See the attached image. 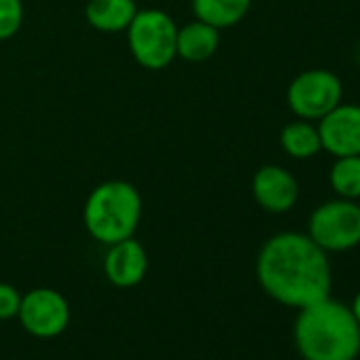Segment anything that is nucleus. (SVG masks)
Here are the masks:
<instances>
[{
  "mask_svg": "<svg viewBox=\"0 0 360 360\" xmlns=\"http://www.w3.org/2000/svg\"><path fill=\"white\" fill-rule=\"evenodd\" d=\"M257 280L276 303L303 309L330 297L333 269L328 255L307 233L280 231L257 255Z\"/></svg>",
  "mask_w": 360,
  "mask_h": 360,
  "instance_id": "obj_1",
  "label": "nucleus"
},
{
  "mask_svg": "<svg viewBox=\"0 0 360 360\" xmlns=\"http://www.w3.org/2000/svg\"><path fill=\"white\" fill-rule=\"evenodd\" d=\"M292 339L303 360H356L360 356V324L349 305L333 297L299 309Z\"/></svg>",
  "mask_w": 360,
  "mask_h": 360,
  "instance_id": "obj_2",
  "label": "nucleus"
},
{
  "mask_svg": "<svg viewBox=\"0 0 360 360\" xmlns=\"http://www.w3.org/2000/svg\"><path fill=\"white\" fill-rule=\"evenodd\" d=\"M142 221V195L127 180H104L83 204L87 233L104 246L134 238Z\"/></svg>",
  "mask_w": 360,
  "mask_h": 360,
  "instance_id": "obj_3",
  "label": "nucleus"
},
{
  "mask_svg": "<svg viewBox=\"0 0 360 360\" xmlns=\"http://www.w3.org/2000/svg\"><path fill=\"white\" fill-rule=\"evenodd\" d=\"M134 62L146 70H163L176 60L178 24L161 9H138L125 30Z\"/></svg>",
  "mask_w": 360,
  "mask_h": 360,
  "instance_id": "obj_4",
  "label": "nucleus"
},
{
  "mask_svg": "<svg viewBox=\"0 0 360 360\" xmlns=\"http://www.w3.org/2000/svg\"><path fill=\"white\" fill-rule=\"evenodd\" d=\"M326 255L347 252L360 244V208L354 200L335 198L316 206L305 231Z\"/></svg>",
  "mask_w": 360,
  "mask_h": 360,
  "instance_id": "obj_5",
  "label": "nucleus"
},
{
  "mask_svg": "<svg viewBox=\"0 0 360 360\" xmlns=\"http://www.w3.org/2000/svg\"><path fill=\"white\" fill-rule=\"evenodd\" d=\"M341 102L343 85L339 77L326 68H309L299 72L286 89V104L290 112L297 119L314 123Z\"/></svg>",
  "mask_w": 360,
  "mask_h": 360,
  "instance_id": "obj_6",
  "label": "nucleus"
},
{
  "mask_svg": "<svg viewBox=\"0 0 360 360\" xmlns=\"http://www.w3.org/2000/svg\"><path fill=\"white\" fill-rule=\"evenodd\" d=\"M26 333L37 339L60 337L70 324V303L53 288H32L22 295V305L18 314Z\"/></svg>",
  "mask_w": 360,
  "mask_h": 360,
  "instance_id": "obj_7",
  "label": "nucleus"
},
{
  "mask_svg": "<svg viewBox=\"0 0 360 360\" xmlns=\"http://www.w3.org/2000/svg\"><path fill=\"white\" fill-rule=\"evenodd\" d=\"M252 198L265 212L284 214L290 212L299 202V180L282 165H261L252 176Z\"/></svg>",
  "mask_w": 360,
  "mask_h": 360,
  "instance_id": "obj_8",
  "label": "nucleus"
},
{
  "mask_svg": "<svg viewBox=\"0 0 360 360\" xmlns=\"http://www.w3.org/2000/svg\"><path fill=\"white\" fill-rule=\"evenodd\" d=\"M322 150L333 157L360 155V104H337L316 121Z\"/></svg>",
  "mask_w": 360,
  "mask_h": 360,
  "instance_id": "obj_9",
  "label": "nucleus"
},
{
  "mask_svg": "<svg viewBox=\"0 0 360 360\" xmlns=\"http://www.w3.org/2000/svg\"><path fill=\"white\" fill-rule=\"evenodd\" d=\"M104 276L117 288L138 286L148 271V255L136 238H127L106 246Z\"/></svg>",
  "mask_w": 360,
  "mask_h": 360,
  "instance_id": "obj_10",
  "label": "nucleus"
},
{
  "mask_svg": "<svg viewBox=\"0 0 360 360\" xmlns=\"http://www.w3.org/2000/svg\"><path fill=\"white\" fill-rule=\"evenodd\" d=\"M221 47V30L208 26L200 20H193L185 26H178L176 37V58L200 64L210 60Z\"/></svg>",
  "mask_w": 360,
  "mask_h": 360,
  "instance_id": "obj_11",
  "label": "nucleus"
},
{
  "mask_svg": "<svg viewBox=\"0 0 360 360\" xmlns=\"http://www.w3.org/2000/svg\"><path fill=\"white\" fill-rule=\"evenodd\" d=\"M136 13V0H89L85 5L87 24L104 34L125 32Z\"/></svg>",
  "mask_w": 360,
  "mask_h": 360,
  "instance_id": "obj_12",
  "label": "nucleus"
},
{
  "mask_svg": "<svg viewBox=\"0 0 360 360\" xmlns=\"http://www.w3.org/2000/svg\"><path fill=\"white\" fill-rule=\"evenodd\" d=\"M252 0H191V11L195 20L227 30L238 26L250 11Z\"/></svg>",
  "mask_w": 360,
  "mask_h": 360,
  "instance_id": "obj_13",
  "label": "nucleus"
},
{
  "mask_svg": "<svg viewBox=\"0 0 360 360\" xmlns=\"http://www.w3.org/2000/svg\"><path fill=\"white\" fill-rule=\"evenodd\" d=\"M280 146L288 157L299 161L316 157L322 150L318 125L305 119H295L286 123L280 131Z\"/></svg>",
  "mask_w": 360,
  "mask_h": 360,
  "instance_id": "obj_14",
  "label": "nucleus"
},
{
  "mask_svg": "<svg viewBox=\"0 0 360 360\" xmlns=\"http://www.w3.org/2000/svg\"><path fill=\"white\" fill-rule=\"evenodd\" d=\"M330 189L337 193V198L354 200L360 198V155H347V157H335L330 172H328Z\"/></svg>",
  "mask_w": 360,
  "mask_h": 360,
  "instance_id": "obj_15",
  "label": "nucleus"
},
{
  "mask_svg": "<svg viewBox=\"0 0 360 360\" xmlns=\"http://www.w3.org/2000/svg\"><path fill=\"white\" fill-rule=\"evenodd\" d=\"M24 24V0H0V41L13 39Z\"/></svg>",
  "mask_w": 360,
  "mask_h": 360,
  "instance_id": "obj_16",
  "label": "nucleus"
},
{
  "mask_svg": "<svg viewBox=\"0 0 360 360\" xmlns=\"http://www.w3.org/2000/svg\"><path fill=\"white\" fill-rule=\"evenodd\" d=\"M20 305H22V292L9 282H0V320L18 318Z\"/></svg>",
  "mask_w": 360,
  "mask_h": 360,
  "instance_id": "obj_17",
  "label": "nucleus"
},
{
  "mask_svg": "<svg viewBox=\"0 0 360 360\" xmlns=\"http://www.w3.org/2000/svg\"><path fill=\"white\" fill-rule=\"evenodd\" d=\"M349 309H352V314H354V318L358 320V324H360V290L354 295V299H352V305H349Z\"/></svg>",
  "mask_w": 360,
  "mask_h": 360,
  "instance_id": "obj_18",
  "label": "nucleus"
},
{
  "mask_svg": "<svg viewBox=\"0 0 360 360\" xmlns=\"http://www.w3.org/2000/svg\"><path fill=\"white\" fill-rule=\"evenodd\" d=\"M356 62H358V66H360V43H358V49H356Z\"/></svg>",
  "mask_w": 360,
  "mask_h": 360,
  "instance_id": "obj_19",
  "label": "nucleus"
},
{
  "mask_svg": "<svg viewBox=\"0 0 360 360\" xmlns=\"http://www.w3.org/2000/svg\"><path fill=\"white\" fill-rule=\"evenodd\" d=\"M358 208H360V198H358Z\"/></svg>",
  "mask_w": 360,
  "mask_h": 360,
  "instance_id": "obj_20",
  "label": "nucleus"
}]
</instances>
